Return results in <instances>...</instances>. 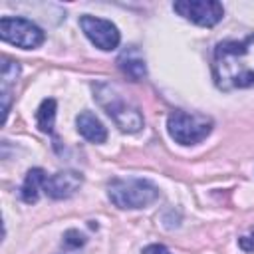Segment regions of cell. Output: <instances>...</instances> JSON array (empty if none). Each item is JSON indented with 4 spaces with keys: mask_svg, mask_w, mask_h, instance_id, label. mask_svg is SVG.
<instances>
[{
    "mask_svg": "<svg viewBox=\"0 0 254 254\" xmlns=\"http://www.w3.org/2000/svg\"><path fill=\"white\" fill-rule=\"evenodd\" d=\"M212 79L222 91L254 87V34L244 40H224L212 54Z\"/></svg>",
    "mask_w": 254,
    "mask_h": 254,
    "instance_id": "cell-1",
    "label": "cell"
},
{
    "mask_svg": "<svg viewBox=\"0 0 254 254\" xmlns=\"http://www.w3.org/2000/svg\"><path fill=\"white\" fill-rule=\"evenodd\" d=\"M91 89H93V99L111 117V121L119 127V131L137 133L143 129L145 119H143L141 111L133 103H129L113 85L99 81V83H93Z\"/></svg>",
    "mask_w": 254,
    "mask_h": 254,
    "instance_id": "cell-2",
    "label": "cell"
},
{
    "mask_svg": "<svg viewBox=\"0 0 254 254\" xmlns=\"http://www.w3.org/2000/svg\"><path fill=\"white\" fill-rule=\"evenodd\" d=\"M109 200L121 210H137L159 198V189L147 179H113L107 185Z\"/></svg>",
    "mask_w": 254,
    "mask_h": 254,
    "instance_id": "cell-3",
    "label": "cell"
},
{
    "mask_svg": "<svg viewBox=\"0 0 254 254\" xmlns=\"http://www.w3.org/2000/svg\"><path fill=\"white\" fill-rule=\"evenodd\" d=\"M214 127L212 117L204 113H189L183 109L173 111L167 117V133L179 145H196L204 141Z\"/></svg>",
    "mask_w": 254,
    "mask_h": 254,
    "instance_id": "cell-4",
    "label": "cell"
},
{
    "mask_svg": "<svg viewBox=\"0 0 254 254\" xmlns=\"http://www.w3.org/2000/svg\"><path fill=\"white\" fill-rule=\"evenodd\" d=\"M0 38L16 48L22 50H34L40 48L46 40L44 30L20 16H4L0 20Z\"/></svg>",
    "mask_w": 254,
    "mask_h": 254,
    "instance_id": "cell-5",
    "label": "cell"
},
{
    "mask_svg": "<svg viewBox=\"0 0 254 254\" xmlns=\"http://www.w3.org/2000/svg\"><path fill=\"white\" fill-rule=\"evenodd\" d=\"M173 10L202 28H212L224 18V8L216 0H179L173 4Z\"/></svg>",
    "mask_w": 254,
    "mask_h": 254,
    "instance_id": "cell-6",
    "label": "cell"
},
{
    "mask_svg": "<svg viewBox=\"0 0 254 254\" xmlns=\"http://www.w3.org/2000/svg\"><path fill=\"white\" fill-rule=\"evenodd\" d=\"M79 28L85 34V38L95 48H99L103 52L117 50V46L121 42V34H119L117 26L111 20L97 18V16H91V14H83L79 18Z\"/></svg>",
    "mask_w": 254,
    "mask_h": 254,
    "instance_id": "cell-7",
    "label": "cell"
},
{
    "mask_svg": "<svg viewBox=\"0 0 254 254\" xmlns=\"http://www.w3.org/2000/svg\"><path fill=\"white\" fill-rule=\"evenodd\" d=\"M83 185V175L77 171H58L50 175L44 183V192L54 200H64L73 196Z\"/></svg>",
    "mask_w": 254,
    "mask_h": 254,
    "instance_id": "cell-8",
    "label": "cell"
},
{
    "mask_svg": "<svg viewBox=\"0 0 254 254\" xmlns=\"http://www.w3.org/2000/svg\"><path fill=\"white\" fill-rule=\"evenodd\" d=\"M75 127H77V133L89 141V143H105L107 141V129L105 125L99 121V117L93 113V111H81L77 117H75Z\"/></svg>",
    "mask_w": 254,
    "mask_h": 254,
    "instance_id": "cell-9",
    "label": "cell"
},
{
    "mask_svg": "<svg viewBox=\"0 0 254 254\" xmlns=\"http://www.w3.org/2000/svg\"><path fill=\"white\" fill-rule=\"evenodd\" d=\"M117 65L119 69L131 79V81H141L147 75V65L145 60L141 56V52L137 48H127L121 52V56L117 58Z\"/></svg>",
    "mask_w": 254,
    "mask_h": 254,
    "instance_id": "cell-10",
    "label": "cell"
},
{
    "mask_svg": "<svg viewBox=\"0 0 254 254\" xmlns=\"http://www.w3.org/2000/svg\"><path fill=\"white\" fill-rule=\"evenodd\" d=\"M48 175L44 169L40 167H34L26 173L24 177V183L20 187V198L26 202V204H34L38 202V196H40V190H44V183H46Z\"/></svg>",
    "mask_w": 254,
    "mask_h": 254,
    "instance_id": "cell-11",
    "label": "cell"
},
{
    "mask_svg": "<svg viewBox=\"0 0 254 254\" xmlns=\"http://www.w3.org/2000/svg\"><path fill=\"white\" fill-rule=\"evenodd\" d=\"M20 75V64L18 62H12L8 58H4V64H2V75H0V83H2V113H4V121L8 117V111H10V97H12V85L16 83Z\"/></svg>",
    "mask_w": 254,
    "mask_h": 254,
    "instance_id": "cell-12",
    "label": "cell"
},
{
    "mask_svg": "<svg viewBox=\"0 0 254 254\" xmlns=\"http://www.w3.org/2000/svg\"><path fill=\"white\" fill-rule=\"evenodd\" d=\"M54 121H56V99L48 97L36 109V125L42 133L52 135L54 133Z\"/></svg>",
    "mask_w": 254,
    "mask_h": 254,
    "instance_id": "cell-13",
    "label": "cell"
},
{
    "mask_svg": "<svg viewBox=\"0 0 254 254\" xmlns=\"http://www.w3.org/2000/svg\"><path fill=\"white\" fill-rule=\"evenodd\" d=\"M85 242H87L85 234H81V232L75 230V228H69V230H65V234H64V246H67V248H79V246H83Z\"/></svg>",
    "mask_w": 254,
    "mask_h": 254,
    "instance_id": "cell-14",
    "label": "cell"
},
{
    "mask_svg": "<svg viewBox=\"0 0 254 254\" xmlns=\"http://www.w3.org/2000/svg\"><path fill=\"white\" fill-rule=\"evenodd\" d=\"M238 246H240V250H244V252H254V230H252L250 234L240 236V238H238Z\"/></svg>",
    "mask_w": 254,
    "mask_h": 254,
    "instance_id": "cell-15",
    "label": "cell"
},
{
    "mask_svg": "<svg viewBox=\"0 0 254 254\" xmlns=\"http://www.w3.org/2000/svg\"><path fill=\"white\" fill-rule=\"evenodd\" d=\"M143 254H171V252L163 244H149V246L143 248Z\"/></svg>",
    "mask_w": 254,
    "mask_h": 254,
    "instance_id": "cell-16",
    "label": "cell"
}]
</instances>
